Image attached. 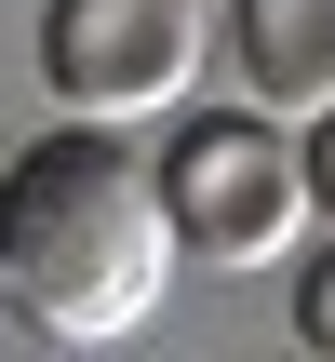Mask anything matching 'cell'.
I'll use <instances>...</instances> for the list:
<instances>
[{
    "label": "cell",
    "mask_w": 335,
    "mask_h": 362,
    "mask_svg": "<svg viewBox=\"0 0 335 362\" xmlns=\"http://www.w3.org/2000/svg\"><path fill=\"white\" fill-rule=\"evenodd\" d=\"M295 349L335 362V242H322V255H295Z\"/></svg>",
    "instance_id": "5"
},
{
    "label": "cell",
    "mask_w": 335,
    "mask_h": 362,
    "mask_svg": "<svg viewBox=\"0 0 335 362\" xmlns=\"http://www.w3.org/2000/svg\"><path fill=\"white\" fill-rule=\"evenodd\" d=\"M201 54H215L201 0H54L40 13V94L67 121H121V134L175 121L201 94Z\"/></svg>",
    "instance_id": "3"
},
{
    "label": "cell",
    "mask_w": 335,
    "mask_h": 362,
    "mask_svg": "<svg viewBox=\"0 0 335 362\" xmlns=\"http://www.w3.org/2000/svg\"><path fill=\"white\" fill-rule=\"evenodd\" d=\"M228 54H242L255 107H282V121L335 107V0H228Z\"/></svg>",
    "instance_id": "4"
},
{
    "label": "cell",
    "mask_w": 335,
    "mask_h": 362,
    "mask_svg": "<svg viewBox=\"0 0 335 362\" xmlns=\"http://www.w3.org/2000/svg\"><path fill=\"white\" fill-rule=\"evenodd\" d=\"M161 161V202H175V242L201 255V269H282L309 228H322V202H309V134L282 121V107H175V134L148 148Z\"/></svg>",
    "instance_id": "2"
},
{
    "label": "cell",
    "mask_w": 335,
    "mask_h": 362,
    "mask_svg": "<svg viewBox=\"0 0 335 362\" xmlns=\"http://www.w3.org/2000/svg\"><path fill=\"white\" fill-rule=\"evenodd\" d=\"M295 134H309V202H322V228H335V107H322V121H295Z\"/></svg>",
    "instance_id": "6"
},
{
    "label": "cell",
    "mask_w": 335,
    "mask_h": 362,
    "mask_svg": "<svg viewBox=\"0 0 335 362\" xmlns=\"http://www.w3.org/2000/svg\"><path fill=\"white\" fill-rule=\"evenodd\" d=\"M188 242L161 202V161L121 148V121H54L0 161V322L40 349H121L161 322Z\"/></svg>",
    "instance_id": "1"
}]
</instances>
